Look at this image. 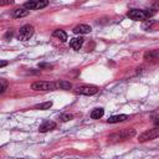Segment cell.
<instances>
[{"label": "cell", "mask_w": 159, "mask_h": 159, "mask_svg": "<svg viewBox=\"0 0 159 159\" xmlns=\"http://www.w3.org/2000/svg\"><path fill=\"white\" fill-rule=\"evenodd\" d=\"M157 11L154 9H144V10H140V9H132L128 11L127 16L134 21H144L149 17H152L153 15H155Z\"/></svg>", "instance_id": "1"}, {"label": "cell", "mask_w": 159, "mask_h": 159, "mask_svg": "<svg viewBox=\"0 0 159 159\" xmlns=\"http://www.w3.org/2000/svg\"><path fill=\"white\" fill-rule=\"evenodd\" d=\"M134 134H135V130L132 129V128H128V129L120 130L119 133L112 134L108 139H109V142H120V140H125V139H129V138L134 137Z\"/></svg>", "instance_id": "2"}, {"label": "cell", "mask_w": 159, "mask_h": 159, "mask_svg": "<svg viewBox=\"0 0 159 159\" xmlns=\"http://www.w3.org/2000/svg\"><path fill=\"white\" fill-rule=\"evenodd\" d=\"M31 89H34V91H53V89H57V87H56V82L36 81L31 84Z\"/></svg>", "instance_id": "3"}, {"label": "cell", "mask_w": 159, "mask_h": 159, "mask_svg": "<svg viewBox=\"0 0 159 159\" xmlns=\"http://www.w3.org/2000/svg\"><path fill=\"white\" fill-rule=\"evenodd\" d=\"M34 35V26L32 25H29V24H26V25H24V26H21L20 27V30H19V40H21V41H27V40H30V37Z\"/></svg>", "instance_id": "4"}, {"label": "cell", "mask_w": 159, "mask_h": 159, "mask_svg": "<svg viewBox=\"0 0 159 159\" xmlns=\"http://www.w3.org/2000/svg\"><path fill=\"white\" fill-rule=\"evenodd\" d=\"M48 5V0H29L24 4V7L27 10H39L46 7Z\"/></svg>", "instance_id": "5"}, {"label": "cell", "mask_w": 159, "mask_h": 159, "mask_svg": "<svg viewBox=\"0 0 159 159\" xmlns=\"http://www.w3.org/2000/svg\"><path fill=\"white\" fill-rule=\"evenodd\" d=\"M98 92V87L96 86H89V84H83L76 88V93L78 94H84V96H93Z\"/></svg>", "instance_id": "6"}, {"label": "cell", "mask_w": 159, "mask_h": 159, "mask_svg": "<svg viewBox=\"0 0 159 159\" xmlns=\"http://www.w3.org/2000/svg\"><path fill=\"white\" fill-rule=\"evenodd\" d=\"M158 135H159V129L158 128H153V129H149V130H145L144 133H142L138 137V140L140 143H143V142H147V140L155 139Z\"/></svg>", "instance_id": "7"}, {"label": "cell", "mask_w": 159, "mask_h": 159, "mask_svg": "<svg viewBox=\"0 0 159 159\" xmlns=\"http://www.w3.org/2000/svg\"><path fill=\"white\" fill-rule=\"evenodd\" d=\"M159 58V52L158 50H152V51H148L144 53V60L145 61H149V62H157Z\"/></svg>", "instance_id": "8"}, {"label": "cell", "mask_w": 159, "mask_h": 159, "mask_svg": "<svg viewBox=\"0 0 159 159\" xmlns=\"http://www.w3.org/2000/svg\"><path fill=\"white\" fill-rule=\"evenodd\" d=\"M55 128H56V123H55V122H52V120H45V122L40 125L39 130H40L41 133H46V132H48V130H51V129H55Z\"/></svg>", "instance_id": "9"}, {"label": "cell", "mask_w": 159, "mask_h": 159, "mask_svg": "<svg viewBox=\"0 0 159 159\" xmlns=\"http://www.w3.org/2000/svg\"><path fill=\"white\" fill-rule=\"evenodd\" d=\"M91 26H88V25H84V24H82V25H77L72 31L75 32V34H89L91 32Z\"/></svg>", "instance_id": "10"}, {"label": "cell", "mask_w": 159, "mask_h": 159, "mask_svg": "<svg viewBox=\"0 0 159 159\" xmlns=\"http://www.w3.org/2000/svg\"><path fill=\"white\" fill-rule=\"evenodd\" d=\"M82 45H83V39L82 37H73L70 41V47L73 48V50H80Z\"/></svg>", "instance_id": "11"}, {"label": "cell", "mask_w": 159, "mask_h": 159, "mask_svg": "<svg viewBox=\"0 0 159 159\" xmlns=\"http://www.w3.org/2000/svg\"><path fill=\"white\" fill-rule=\"evenodd\" d=\"M128 119L127 114H118V116H112L108 118V123H118V122H124Z\"/></svg>", "instance_id": "12"}, {"label": "cell", "mask_w": 159, "mask_h": 159, "mask_svg": "<svg viewBox=\"0 0 159 159\" xmlns=\"http://www.w3.org/2000/svg\"><path fill=\"white\" fill-rule=\"evenodd\" d=\"M52 36H53V37L60 39L62 42H65V41L67 40V34H66L63 30H60V29H58V30H55V31H53V34H52Z\"/></svg>", "instance_id": "13"}, {"label": "cell", "mask_w": 159, "mask_h": 159, "mask_svg": "<svg viewBox=\"0 0 159 159\" xmlns=\"http://www.w3.org/2000/svg\"><path fill=\"white\" fill-rule=\"evenodd\" d=\"M103 114H104L103 108H94V109L91 112V118H93V119H99L101 117H103Z\"/></svg>", "instance_id": "14"}, {"label": "cell", "mask_w": 159, "mask_h": 159, "mask_svg": "<svg viewBox=\"0 0 159 159\" xmlns=\"http://www.w3.org/2000/svg\"><path fill=\"white\" fill-rule=\"evenodd\" d=\"M29 15V10L22 7V9H16L14 11V17H25Z\"/></svg>", "instance_id": "15"}, {"label": "cell", "mask_w": 159, "mask_h": 159, "mask_svg": "<svg viewBox=\"0 0 159 159\" xmlns=\"http://www.w3.org/2000/svg\"><path fill=\"white\" fill-rule=\"evenodd\" d=\"M56 87L60 89H70V88H72V84H71V82H67V81H57Z\"/></svg>", "instance_id": "16"}, {"label": "cell", "mask_w": 159, "mask_h": 159, "mask_svg": "<svg viewBox=\"0 0 159 159\" xmlns=\"http://www.w3.org/2000/svg\"><path fill=\"white\" fill-rule=\"evenodd\" d=\"M51 107H52V102H51V101L43 102V103H39V104L35 106L36 109H48V108H51Z\"/></svg>", "instance_id": "17"}, {"label": "cell", "mask_w": 159, "mask_h": 159, "mask_svg": "<svg viewBox=\"0 0 159 159\" xmlns=\"http://www.w3.org/2000/svg\"><path fill=\"white\" fill-rule=\"evenodd\" d=\"M155 24V21L154 20H144V22H143V25H142V27L144 29V30H149V29H152V26Z\"/></svg>", "instance_id": "18"}, {"label": "cell", "mask_w": 159, "mask_h": 159, "mask_svg": "<svg viewBox=\"0 0 159 159\" xmlns=\"http://www.w3.org/2000/svg\"><path fill=\"white\" fill-rule=\"evenodd\" d=\"M73 118V116L71 114V113H65V114H61L60 116V119L62 120V122H67V120H71Z\"/></svg>", "instance_id": "19"}, {"label": "cell", "mask_w": 159, "mask_h": 159, "mask_svg": "<svg viewBox=\"0 0 159 159\" xmlns=\"http://www.w3.org/2000/svg\"><path fill=\"white\" fill-rule=\"evenodd\" d=\"M7 88V82L4 80H0V94L5 92V89Z\"/></svg>", "instance_id": "20"}, {"label": "cell", "mask_w": 159, "mask_h": 159, "mask_svg": "<svg viewBox=\"0 0 159 159\" xmlns=\"http://www.w3.org/2000/svg\"><path fill=\"white\" fill-rule=\"evenodd\" d=\"M15 0H0V6H5V5H11L14 4Z\"/></svg>", "instance_id": "21"}, {"label": "cell", "mask_w": 159, "mask_h": 159, "mask_svg": "<svg viewBox=\"0 0 159 159\" xmlns=\"http://www.w3.org/2000/svg\"><path fill=\"white\" fill-rule=\"evenodd\" d=\"M43 67H46V68H52L53 66H52V65H47V63H40V68H43Z\"/></svg>", "instance_id": "22"}, {"label": "cell", "mask_w": 159, "mask_h": 159, "mask_svg": "<svg viewBox=\"0 0 159 159\" xmlns=\"http://www.w3.org/2000/svg\"><path fill=\"white\" fill-rule=\"evenodd\" d=\"M12 34H14L12 31H7L6 35H5V39H6V40H7V39H11V37H12Z\"/></svg>", "instance_id": "23"}, {"label": "cell", "mask_w": 159, "mask_h": 159, "mask_svg": "<svg viewBox=\"0 0 159 159\" xmlns=\"http://www.w3.org/2000/svg\"><path fill=\"white\" fill-rule=\"evenodd\" d=\"M5 66H7V61L0 60V67H5Z\"/></svg>", "instance_id": "24"}]
</instances>
